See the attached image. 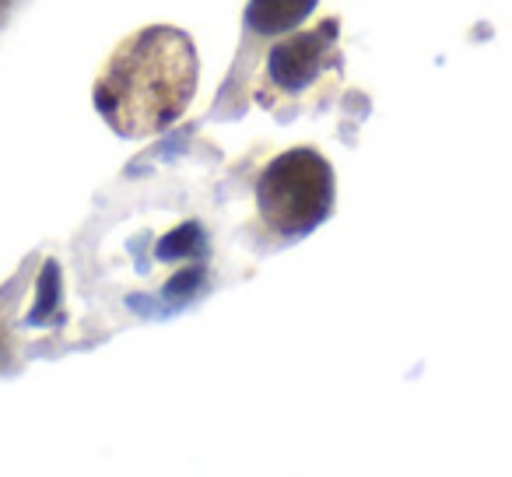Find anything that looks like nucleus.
Returning a JSON list of instances; mask_svg holds the SVG:
<instances>
[{
  "label": "nucleus",
  "mask_w": 512,
  "mask_h": 477,
  "mask_svg": "<svg viewBox=\"0 0 512 477\" xmlns=\"http://www.w3.org/2000/svg\"><path fill=\"white\" fill-rule=\"evenodd\" d=\"M8 8H11V0H0V15H4Z\"/></svg>",
  "instance_id": "obj_5"
},
{
  "label": "nucleus",
  "mask_w": 512,
  "mask_h": 477,
  "mask_svg": "<svg viewBox=\"0 0 512 477\" xmlns=\"http://www.w3.org/2000/svg\"><path fill=\"white\" fill-rule=\"evenodd\" d=\"M320 0H249L246 25L256 36H285L295 25H302Z\"/></svg>",
  "instance_id": "obj_4"
},
{
  "label": "nucleus",
  "mask_w": 512,
  "mask_h": 477,
  "mask_svg": "<svg viewBox=\"0 0 512 477\" xmlns=\"http://www.w3.org/2000/svg\"><path fill=\"white\" fill-rule=\"evenodd\" d=\"M337 22H323L313 32H299V36L285 39L271 50L267 57V78L278 92L295 95L306 92L327 67L337 64Z\"/></svg>",
  "instance_id": "obj_3"
},
{
  "label": "nucleus",
  "mask_w": 512,
  "mask_h": 477,
  "mask_svg": "<svg viewBox=\"0 0 512 477\" xmlns=\"http://www.w3.org/2000/svg\"><path fill=\"white\" fill-rule=\"evenodd\" d=\"M200 78L193 39L172 25L134 32L95 81V109L120 137H148L186 113Z\"/></svg>",
  "instance_id": "obj_1"
},
{
  "label": "nucleus",
  "mask_w": 512,
  "mask_h": 477,
  "mask_svg": "<svg viewBox=\"0 0 512 477\" xmlns=\"http://www.w3.org/2000/svg\"><path fill=\"white\" fill-rule=\"evenodd\" d=\"M256 207L278 235H306L334 211V169L313 148L278 155L256 179Z\"/></svg>",
  "instance_id": "obj_2"
}]
</instances>
